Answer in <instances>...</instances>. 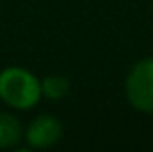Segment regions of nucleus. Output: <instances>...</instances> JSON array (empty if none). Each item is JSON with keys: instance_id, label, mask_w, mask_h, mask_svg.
<instances>
[{"instance_id": "1", "label": "nucleus", "mask_w": 153, "mask_h": 152, "mask_svg": "<svg viewBox=\"0 0 153 152\" xmlns=\"http://www.w3.org/2000/svg\"><path fill=\"white\" fill-rule=\"evenodd\" d=\"M41 82L29 70L9 66L0 72V99L14 109H30L41 99Z\"/></svg>"}, {"instance_id": "2", "label": "nucleus", "mask_w": 153, "mask_h": 152, "mask_svg": "<svg viewBox=\"0 0 153 152\" xmlns=\"http://www.w3.org/2000/svg\"><path fill=\"white\" fill-rule=\"evenodd\" d=\"M126 99L143 113L153 114V57L139 61L126 77Z\"/></svg>"}, {"instance_id": "3", "label": "nucleus", "mask_w": 153, "mask_h": 152, "mask_svg": "<svg viewBox=\"0 0 153 152\" xmlns=\"http://www.w3.org/2000/svg\"><path fill=\"white\" fill-rule=\"evenodd\" d=\"M62 127L55 116L41 114L30 122L25 132V140L32 149H48L61 140Z\"/></svg>"}, {"instance_id": "4", "label": "nucleus", "mask_w": 153, "mask_h": 152, "mask_svg": "<svg viewBox=\"0 0 153 152\" xmlns=\"http://www.w3.org/2000/svg\"><path fill=\"white\" fill-rule=\"evenodd\" d=\"M23 136L20 120L11 113H0V149H11L18 145Z\"/></svg>"}, {"instance_id": "5", "label": "nucleus", "mask_w": 153, "mask_h": 152, "mask_svg": "<svg viewBox=\"0 0 153 152\" xmlns=\"http://www.w3.org/2000/svg\"><path fill=\"white\" fill-rule=\"evenodd\" d=\"M68 91H70V82L62 75H48L41 82V93L52 100L62 99Z\"/></svg>"}]
</instances>
